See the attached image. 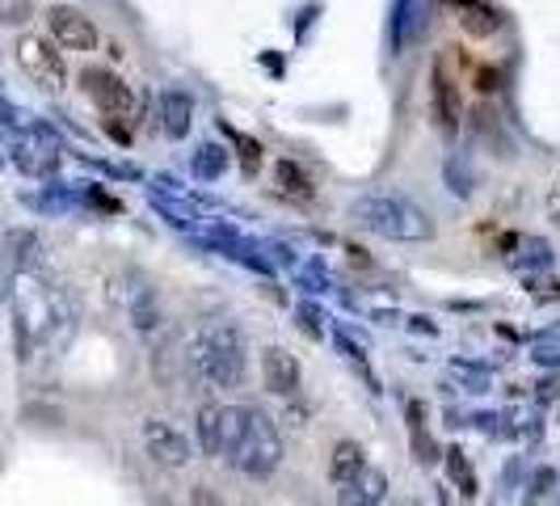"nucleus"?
I'll return each mask as SVG.
<instances>
[{
	"label": "nucleus",
	"instance_id": "f257e3e1",
	"mask_svg": "<svg viewBox=\"0 0 560 506\" xmlns=\"http://www.w3.org/2000/svg\"><path fill=\"white\" fill-rule=\"evenodd\" d=\"M198 448L211 460L232 464L241 478H270L282 464V435L279 426L253 405L211 401L198 410Z\"/></svg>",
	"mask_w": 560,
	"mask_h": 506
},
{
	"label": "nucleus",
	"instance_id": "f03ea898",
	"mask_svg": "<svg viewBox=\"0 0 560 506\" xmlns=\"http://www.w3.org/2000/svg\"><path fill=\"white\" fill-rule=\"evenodd\" d=\"M186 367H190V380L220 393V389H241L245 384V337L236 334L232 325H198L195 334L186 337Z\"/></svg>",
	"mask_w": 560,
	"mask_h": 506
},
{
	"label": "nucleus",
	"instance_id": "7ed1b4c3",
	"mask_svg": "<svg viewBox=\"0 0 560 506\" xmlns=\"http://www.w3.org/2000/svg\"><path fill=\"white\" fill-rule=\"evenodd\" d=\"M350 220L380 237V241H400V245H421L434 241V220L430 211L418 207L413 198L393 195V191H375V195H359L350 203Z\"/></svg>",
	"mask_w": 560,
	"mask_h": 506
},
{
	"label": "nucleus",
	"instance_id": "20e7f679",
	"mask_svg": "<svg viewBox=\"0 0 560 506\" xmlns=\"http://www.w3.org/2000/svg\"><path fill=\"white\" fill-rule=\"evenodd\" d=\"M13 312H18V334L26 346H38L56 334V321H63V300L56 287H47L34 275H18L13 283Z\"/></svg>",
	"mask_w": 560,
	"mask_h": 506
},
{
	"label": "nucleus",
	"instance_id": "39448f33",
	"mask_svg": "<svg viewBox=\"0 0 560 506\" xmlns=\"http://www.w3.org/2000/svg\"><path fill=\"white\" fill-rule=\"evenodd\" d=\"M81 81H84V93L93 97V106H97L102 118L110 123L114 136H118V140H127V127H131V114H136V97H131V89L118 81L114 72H106V68H89Z\"/></svg>",
	"mask_w": 560,
	"mask_h": 506
},
{
	"label": "nucleus",
	"instance_id": "423d86ee",
	"mask_svg": "<svg viewBox=\"0 0 560 506\" xmlns=\"http://www.w3.org/2000/svg\"><path fill=\"white\" fill-rule=\"evenodd\" d=\"M18 64H22V72H26L30 81L38 84V89H47V93H59L68 84V64H63V56L56 51L51 38L22 34L18 38Z\"/></svg>",
	"mask_w": 560,
	"mask_h": 506
},
{
	"label": "nucleus",
	"instance_id": "0eeeda50",
	"mask_svg": "<svg viewBox=\"0 0 560 506\" xmlns=\"http://www.w3.org/2000/svg\"><path fill=\"white\" fill-rule=\"evenodd\" d=\"M143 451L156 460V464H165V469H186L190 464V439L177 430V426H168L161 418H148L143 422Z\"/></svg>",
	"mask_w": 560,
	"mask_h": 506
},
{
	"label": "nucleus",
	"instance_id": "6e6552de",
	"mask_svg": "<svg viewBox=\"0 0 560 506\" xmlns=\"http://www.w3.org/2000/svg\"><path fill=\"white\" fill-rule=\"evenodd\" d=\"M47 30H51V43L63 51H93L97 47V26L72 4H56L47 13Z\"/></svg>",
	"mask_w": 560,
	"mask_h": 506
},
{
	"label": "nucleus",
	"instance_id": "1a4fd4ad",
	"mask_svg": "<svg viewBox=\"0 0 560 506\" xmlns=\"http://www.w3.org/2000/svg\"><path fill=\"white\" fill-rule=\"evenodd\" d=\"M384 498H388V478L375 464H363L354 478L337 481V506H380Z\"/></svg>",
	"mask_w": 560,
	"mask_h": 506
},
{
	"label": "nucleus",
	"instance_id": "9d476101",
	"mask_svg": "<svg viewBox=\"0 0 560 506\" xmlns=\"http://www.w3.org/2000/svg\"><path fill=\"white\" fill-rule=\"evenodd\" d=\"M300 359L291 355V350H282V346H266L261 350V384L270 389L275 396H291L300 389Z\"/></svg>",
	"mask_w": 560,
	"mask_h": 506
},
{
	"label": "nucleus",
	"instance_id": "9b49d317",
	"mask_svg": "<svg viewBox=\"0 0 560 506\" xmlns=\"http://www.w3.org/2000/svg\"><path fill=\"white\" fill-rule=\"evenodd\" d=\"M430 102H434L439 127H443V131H455V127H459V114H464V102H459V81L451 77L443 59L434 64V77H430Z\"/></svg>",
	"mask_w": 560,
	"mask_h": 506
},
{
	"label": "nucleus",
	"instance_id": "f8f14e48",
	"mask_svg": "<svg viewBox=\"0 0 560 506\" xmlns=\"http://www.w3.org/2000/svg\"><path fill=\"white\" fill-rule=\"evenodd\" d=\"M455 13H459L455 22L468 30L472 38H489L493 30L502 26V13L489 0H455Z\"/></svg>",
	"mask_w": 560,
	"mask_h": 506
},
{
	"label": "nucleus",
	"instance_id": "ddd939ff",
	"mask_svg": "<svg viewBox=\"0 0 560 506\" xmlns=\"http://www.w3.org/2000/svg\"><path fill=\"white\" fill-rule=\"evenodd\" d=\"M161 114H165V131H168V136H186V131H190V114H195V102H190V93L165 89V93H161Z\"/></svg>",
	"mask_w": 560,
	"mask_h": 506
},
{
	"label": "nucleus",
	"instance_id": "4468645a",
	"mask_svg": "<svg viewBox=\"0 0 560 506\" xmlns=\"http://www.w3.org/2000/svg\"><path fill=\"white\" fill-rule=\"evenodd\" d=\"M363 464H366V451L359 448L354 439H341L334 448V456H329V478H334V485H337V481L354 478Z\"/></svg>",
	"mask_w": 560,
	"mask_h": 506
},
{
	"label": "nucleus",
	"instance_id": "2eb2a0df",
	"mask_svg": "<svg viewBox=\"0 0 560 506\" xmlns=\"http://www.w3.org/2000/svg\"><path fill=\"white\" fill-rule=\"evenodd\" d=\"M275 182H279V191L287 198H295V203H308L316 191H312V182L304 177V169L291 165V161H282L279 169H275Z\"/></svg>",
	"mask_w": 560,
	"mask_h": 506
},
{
	"label": "nucleus",
	"instance_id": "dca6fc26",
	"mask_svg": "<svg viewBox=\"0 0 560 506\" xmlns=\"http://www.w3.org/2000/svg\"><path fill=\"white\" fill-rule=\"evenodd\" d=\"M30 0H0V22H26Z\"/></svg>",
	"mask_w": 560,
	"mask_h": 506
},
{
	"label": "nucleus",
	"instance_id": "f3484780",
	"mask_svg": "<svg viewBox=\"0 0 560 506\" xmlns=\"http://www.w3.org/2000/svg\"><path fill=\"white\" fill-rule=\"evenodd\" d=\"M190 506H224V498H220L211 485H195V490H190Z\"/></svg>",
	"mask_w": 560,
	"mask_h": 506
},
{
	"label": "nucleus",
	"instance_id": "a211bd4d",
	"mask_svg": "<svg viewBox=\"0 0 560 506\" xmlns=\"http://www.w3.org/2000/svg\"><path fill=\"white\" fill-rule=\"evenodd\" d=\"M451 4H455V0H451Z\"/></svg>",
	"mask_w": 560,
	"mask_h": 506
}]
</instances>
